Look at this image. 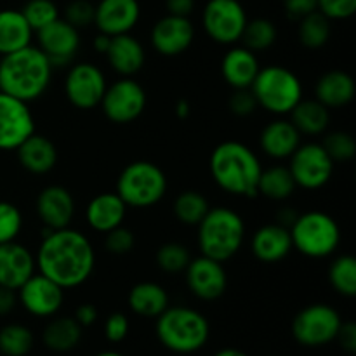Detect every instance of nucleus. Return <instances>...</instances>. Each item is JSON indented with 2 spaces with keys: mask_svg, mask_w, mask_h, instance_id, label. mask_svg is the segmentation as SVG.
Masks as SVG:
<instances>
[{
  "mask_svg": "<svg viewBox=\"0 0 356 356\" xmlns=\"http://www.w3.org/2000/svg\"><path fill=\"white\" fill-rule=\"evenodd\" d=\"M336 341H339L341 348L353 355L356 351V325L353 322H343L339 334H337Z\"/></svg>",
  "mask_w": 356,
  "mask_h": 356,
  "instance_id": "obj_49",
  "label": "nucleus"
},
{
  "mask_svg": "<svg viewBox=\"0 0 356 356\" xmlns=\"http://www.w3.org/2000/svg\"><path fill=\"white\" fill-rule=\"evenodd\" d=\"M110 40H111V37H108V35H104V33H99L96 38H94V49H96L99 54H104V52L108 51Z\"/></svg>",
  "mask_w": 356,
  "mask_h": 356,
  "instance_id": "obj_55",
  "label": "nucleus"
},
{
  "mask_svg": "<svg viewBox=\"0 0 356 356\" xmlns=\"http://www.w3.org/2000/svg\"><path fill=\"white\" fill-rule=\"evenodd\" d=\"M250 250H252V256L261 263H280L294 250L291 232L278 222L261 226L250 238Z\"/></svg>",
  "mask_w": 356,
  "mask_h": 356,
  "instance_id": "obj_22",
  "label": "nucleus"
},
{
  "mask_svg": "<svg viewBox=\"0 0 356 356\" xmlns=\"http://www.w3.org/2000/svg\"><path fill=\"white\" fill-rule=\"evenodd\" d=\"M195 40V26L190 17L167 14L152 28V45L159 54L176 58L191 47Z\"/></svg>",
  "mask_w": 356,
  "mask_h": 356,
  "instance_id": "obj_18",
  "label": "nucleus"
},
{
  "mask_svg": "<svg viewBox=\"0 0 356 356\" xmlns=\"http://www.w3.org/2000/svg\"><path fill=\"white\" fill-rule=\"evenodd\" d=\"M211 176L214 183L233 197H257L261 165L259 156L252 148L240 141H225L211 155Z\"/></svg>",
  "mask_w": 356,
  "mask_h": 356,
  "instance_id": "obj_3",
  "label": "nucleus"
},
{
  "mask_svg": "<svg viewBox=\"0 0 356 356\" xmlns=\"http://www.w3.org/2000/svg\"><path fill=\"white\" fill-rule=\"evenodd\" d=\"M129 308L143 318H156L169 308V294L155 282L136 284L129 292Z\"/></svg>",
  "mask_w": 356,
  "mask_h": 356,
  "instance_id": "obj_30",
  "label": "nucleus"
},
{
  "mask_svg": "<svg viewBox=\"0 0 356 356\" xmlns=\"http://www.w3.org/2000/svg\"><path fill=\"white\" fill-rule=\"evenodd\" d=\"M214 356H249V355L242 350H236V348H225V350H219Z\"/></svg>",
  "mask_w": 356,
  "mask_h": 356,
  "instance_id": "obj_56",
  "label": "nucleus"
},
{
  "mask_svg": "<svg viewBox=\"0 0 356 356\" xmlns=\"http://www.w3.org/2000/svg\"><path fill=\"white\" fill-rule=\"evenodd\" d=\"M301 145V132L291 120L277 118L261 131L259 146L264 155L273 160L291 159L292 153Z\"/></svg>",
  "mask_w": 356,
  "mask_h": 356,
  "instance_id": "obj_25",
  "label": "nucleus"
},
{
  "mask_svg": "<svg viewBox=\"0 0 356 356\" xmlns=\"http://www.w3.org/2000/svg\"><path fill=\"white\" fill-rule=\"evenodd\" d=\"M33 343V332L26 325L9 323L0 329V353L3 356H26Z\"/></svg>",
  "mask_w": 356,
  "mask_h": 356,
  "instance_id": "obj_37",
  "label": "nucleus"
},
{
  "mask_svg": "<svg viewBox=\"0 0 356 356\" xmlns=\"http://www.w3.org/2000/svg\"><path fill=\"white\" fill-rule=\"evenodd\" d=\"M156 266L170 275L183 273L191 261V254L186 245L179 242H167L156 250Z\"/></svg>",
  "mask_w": 356,
  "mask_h": 356,
  "instance_id": "obj_39",
  "label": "nucleus"
},
{
  "mask_svg": "<svg viewBox=\"0 0 356 356\" xmlns=\"http://www.w3.org/2000/svg\"><path fill=\"white\" fill-rule=\"evenodd\" d=\"M257 106L282 117L302 99V83L292 70L280 65L263 66L250 86Z\"/></svg>",
  "mask_w": 356,
  "mask_h": 356,
  "instance_id": "obj_6",
  "label": "nucleus"
},
{
  "mask_svg": "<svg viewBox=\"0 0 356 356\" xmlns=\"http://www.w3.org/2000/svg\"><path fill=\"white\" fill-rule=\"evenodd\" d=\"M249 21L238 0H209L202 13V24L211 40L221 45H233L242 38Z\"/></svg>",
  "mask_w": 356,
  "mask_h": 356,
  "instance_id": "obj_10",
  "label": "nucleus"
},
{
  "mask_svg": "<svg viewBox=\"0 0 356 356\" xmlns=\"http://www.w3.org/2000/svg\"><path fill=\"white\" fill-rule=\"evenodd\" d=\"M106 87L103 70L94 63H75L66 73L65 94L70 103L79 110H92L99 106Z\"/></svg>",
  "mask_w": 356,
  "mask_h": 356,
  "instance_id": "obj_13",
  "label": "nucleus"
},
{
  "mask_svg": "<svg viewBox=\"0 0 356 356\" xmlns=\"http://www.w3.org/2000/svg\"><path fill=\"white\" fill-rule=\"evenodd\" d=\"M356 86L353 76L343 70H330L323 73L315 87V99H318L323 106L344 108L355 99Z\"/></svg>",
  "mask_w": 356,
  "mask_h": 356,
  "instance_id": "obj_28",
  "label": "nucleus"
},
{
  "mask_svg": "<svg viewBox=\"0 0 356 356\" xmlns=\"http://www.w3.org/2000/svg\"><path fill=\"white\" fill-rule=\"evenodd\" d=\"M141 17L138 0H99L94 9V24L108 37L131 33Z\"/></svg>",
  "mask_w": 356,
  "mask_h": 356,
  "instance_id": "obj_20",
  "label": "nucleus"
},
{
  "mask_svg": "<svg viewBox=\"0 0 356 356\" xmlns=\"http://www.w3.org/2000/svg\"><path fill=\"white\" fill-rule=\"evenodd\" d=\"M54 66L38 47L28 45L0 58V92L31 103L44 96Z\"/></svg>",
  "mask_w": 356,
  "mask_h": 356,
  "instance_id": "obj_2",
  "label": "nucleus"
},
{
  "mask_svg": "<svg viewBox=\"0 0 356 356\" xmlns=\"http://www.w3.org/2000/svg\"><path fill=\"white\" fill-rule=\"evenodd\" d=\"M21 13L33 31L42 30L59 17V9L52 0H28Z\"/></svg>",
  "mask_w": 356,
  "mask_h": 356,
  "instance_id": "obj_40",
  "label": "nucleus"
},
{
  "mask_svg": "<svg viewBox=\"0 0 356 356\" xmlns=\"http://www.w3.org/2000/svg\"><path fill=\"white\" fill-rule=\"evenodd\" d=\"M73 318L80 323L82 327L92 325L97 320V308L90 302H86V305H80L79 308L75 309V316Z\"/></svg>",
  "mask_w": 356,
  "mask_h": 356,
  "instance_id": "obj_50",
  "label": "nucleus"
},
{
  "mask_svg": "<svg viewBox=\"0 0 356 356\" xmlns=\"http://www.w3.org/2000/svg\"><path fill=\"white\" fill-rule=\"evenodd\" d=\"M259 70L261 65L257 54L245 45L229 49L221 63L222 79L232 89H250Z\"/></svg>",
  "mask_w": 356,
  "mask_h": 356,
  "instance_id": "obj_24",
  "label": "nucleus"
},
{
  "mask_svg": "<svg viewBox=\"0 0 356 356\" xmlns=\"http://www.w3.org/2000/svg\"><path fill=\"white\" fill-rule=\"evenodd\" d=\"M156 337L160 344L177 355H193L207 344L211 337L209 320L188 306H169L156 316Z\"/></svg>",
  "mask_w": 356,
  "mask_h": 356,
  "instance_id": "obj_4",
  "label": "nucleus"
},
{
  "mask_svg": "<svg viewBox=\"0 0 356 356\" xmlns=\"http://www.w3.org/2000/svg\"><path fill=\"white\" fill-rule=\"evenodd\" d=\"M146 103L148 97L141 83L132 76H120L117 82L106 87L99 106L108 120L125 125L141 117Z\"/></svg>",
  "mask_w": 356,
  "mask_h": 356,
  "instance_id": "obj_11",
  "label": "nucleus"
},
{
  "mask_svg": "<svg viewBox=\"0 0 356 356\" xmlns=\"http://www.w3.org/2000/svg\"><path fill=\"white\" fill-rule=\"evenodd\" d=\"M35 211L44 228H68L75 216V200L68 188L61 184H51L38 193Z\"/></svg>",
  "mask_w": 356,
  "mask_h": 356,
  "instance_id": "obj_19",
  "label": "nucleus"
},
{
  "mask_svg": "<svg viewBox=\"0 0 356 356\" xmlns=\"http://www.w3.org/2000/svg\"><path fill=\"white\" fill-rule=\"evenodd\" d=\"M186 285L195 298L202 301H218L228 287V277L222 263L211 257H195L184 270Z\"/></svg>",
  "mask_w": 356,
  "mask_h": 356,
  "instance_id": "obj_17",
  "label": "nucleus"
},
{
  "mask_svg": "<svg viewBox=\"0 0 356 356\" xmlns=\"http://www.w3.org/2000/svg\"><path fill=\"white\" fill-rule=\"evenodd\" d=\"M332 28H330V19L323 16L320 10H313L308 16L299 19L298 37L305 47L320 49L329 42Z\"/></svg>",
  "mask_w": 356,
  "mask_h": 356,
  "instance_id": "obj_35",
  "label": "nucleus"
},
{
  "mask_svg": "<svg viewBox=\"0 0 356 356\" xmlns=\"http://www.w3.org/2000/svg\"><path fill=\"white\" fill-rule=\"evenodd\" d=\"M129 329H131L129 318L120 312L111 313L104 322V336L110 343H122L127 337Z\"/></svg>",
  "mask_w": 356,
  "mask_h": 356,
  "instance_id": "obj_47",
  "label": "nucleus"
},
{
  "mask_svg": "<svg viewBox=\"0 0 356 356\" xmlns=\"http://www.w3.org/2000/svg\"><path fill=\"white\" fill-rule=\"evenodd\" d=\"M284 7L289 16L301 19L313 10H318V0H284Z\"/></svg>",
  "mask_w": 356,
  "mask_h": 356,
  "instance_id": "obj_48",
  "label": "nucleus"
},
{
  "mask_svg": "<svg viewBox=\"0 0 356 356\" xmlns=\"http://www.w3.org/2000/svg\"><path fill=\"white\" fill-rule=\"evenodd\" d=\"M228 108L236 117H249L257 110V101L250 89H235V92L229 96Z\"/></svg>",
  "mask_w": 356,
  "mask_h": 356,
  "instance_id": "obj_46",
  "label": "nucleus"
},
{
  "mask_svg": "<svg viewBox=\"0 0 356 356\" xmlns=\"http://www.w3.org/2000/svg\"><path fill=\"white\" fill-rule=\"evenodd\" d=\"M83 327L73 316H58L45 325L42 341L45 348L56 353H68L82 341Z\"/></svg>",
  "mask_w": 356,
  "mask_h": 356,
  "instance_id": "obj_31",
  "label": "nucleus"
},
{
  "mask_svg": "<svg viewBox=\"0 0 356 356\" xmlns=\"http://www.w3.org/2000/svg\"><path fill=\"white\" fill-rule=\"evenodd\" d=\"M174 113H176V117L181 118V120H186V118L190 117V113H191L190 101H186V99L177 101L176 106H174Z\"/></svg>",
  "mask_w": 356,
  "mask_h": 356,
  "instance_id": "obj_54",
  "label": "nucleus"
},
{
  "mask_svg": "<svg viewBox=\"0 0 356 356\" xmlns=\"http://www.w3.org/2000/svg\"><path fill=\"white\" fill-rule=\"evenodd\" d=\"M17 301L30 315L51 318L65 302V289L42 273H33L17 289Z\"/></svg>",
  "mask_w": 356,
  "mask_h": 356,
  "instance_id": "obj_15",
  "label": "nucleus"
},
{
  "mask_svg": "<svg viewBox=\"0 0 356 356\" xmlns=\"http://www.w3.org/2000/svg\"><path fill=\"white\" fill-rule=\"evenodd\" d=\"M35 264L38 273L66 289L86 284L96 268V250L82 232L73 228H44Z\"/></svg>",
  "mask_w": 356,
  "mask_h": 356,
  "instance_id": "obj_1",
  "label": "nucleus"
},
{
  "mask_svg": "<svg viewBox=\"0 0 356 356\" xmlns=\"http://www.w3.org/2000/svg\"><path fill=\"white\" fill-rule=\"evenodd\" d=\"M16 305H17L16 291L0 287V316L9 315V313L16 308Z\"/></svg>",
  "mask_w": 356,
  "mask_h": 356,
  "instance_id": "obj_52",
  "label": "nucleus"
},
{
  "mask_svg": "<svg viewBox=\"0 0 356 356\" xmlns=\"http://www.w3.org/2000/svg\"><path fill=\"white\" fill-rule=\"evenodd\" d=\"M322 146L329 153L330 159L336 162H350L356 155V141L350 132L334 131L323 138Z\"/></svg>",
  "mask_w": 356,
  "mask_h": 356,
  "instance_id": "obj_41",
  "label": "nucleus"
},
{
  "mask_svg": "<svg viewBox=\"0 0 356 356\" xmlns=\"http://www.w3.org/2000/svg\"><path fill=\"white\" fill-rule=\"evenodd\" d=\"M209 209H211L209 200L197 190L181 191L172 205L176 219L186 226H197L205 218Z\"/></svg>",
  "mask_w": 356,
  "mask_h": 356,
  "instance_id": "obj_34",
  "label": "nucleus"
},
{
  "mask_svg": "<svg viewBox=\"0 0 356 356\" xmlns=\"http://www.w3.org/2000/svg\"><path fill=\"white\" fill-rule=\"evenodd\" d=\"M318 10L330 21H343L356 13V0H318Z\"/></svg>",
  "mask_w": 356,
  "mask_h": 356,
  "instance_id": "obj_45",
  "label": "nucleus"
},
{
  "mask_svg": "<svg viewBox=\"0 0 356 356\" xmlns=\"http://www.w3.org/2000/svg\"><path fill=\"white\" fill-rule=\"evenodd\" d=\"M195 9V0H167V10L172 16L190 17Z\"/></svg>",
  "mask_w": 356,
  "mask_h": 356,
  "instance_id": "obj_51",
  "label": "nucleus"
},
{
  "mask_svg": "<svg viewBox=\"0 0 356 356\" xmlns=\"http://www.w3.org/2000/svg\"><path fill=\"white\" fill-rule=\"evenodd\" d=\"M23 229V214L17 205L0 200V243L14 242Z\"/></svg>",
  "mask_w": 356,
  "mask_h": 356,
  "instance_id": "obj_42",
  "label": "nucleus"
},
{
  "mask_svg": "<svg viewBox=\"0 0 356 356\" xmlns=\"http://www.w3.org/2000/svg\"><path fill=\"white\" fill-rule=\"evenodd\" d=\"M35 132V118L28 103L0 92V149L16 152L17 146Z\"/></svg>",
  "mask_w": 356,
  "mask_h": 356,
  "instance_id": "obj_14",
  "label": "nucleus"
},
{
  "mask_svg": "<svg viewBox=\"0 0 356 356\" xmlns=\"http://www.w3.org/2000/svg\"><path fill=\"white\" fill-rule=\"evenodd\" d=\"M94 9L96 6H92L89 0H73L66 6L65 19L80 30L94 23Z\"/></svg>",
  "mask_w": 356,
  "mask_h": 356,
  "instance_id": "obj_44",
  "label": "nucleus"
},
{
  "mask_svg": "<svg viewBox=\"0 0 356 356\" xmlns=\"http://www.w3.org/2000/svg\"><path fill=\"white\" fill-rule=\"evenodd\" d=\"M96 356H125V355L117 353V351H103V353H97Z\"/></svg>",
  "mask_w": 356,
  "mask_h": 356,
  "instance_id": "obj_57",
  "label": "nucleus"
},
{
  "mask_svg": "<svg viewBox=\"0 0 356 356\" xmlns=\"http://www.w3.org/2000/svg\"><path fill=\"white\" fill-rule=\"evenodd\" d=\"M334 160L322 146V143H306L299 145L291 155V170L296 186L302 190H320L330 181L334 174Z\"/></svg>",
  "mask_w": 356,
  "mask_h": 356,
  "instance_id": "obj_12",
  "label": "nucleus"
},
{
  "mask_svg": "<svg viewBox=\"0 0 356 356\" xmlns=\"http://www.w3.org/2000/svg\"><path fill=\"white\" fill-rule=\"evenodd\" d=\"M127 209L117 193H101L87 204L86 221L94 232L108 233L124 225Z\"/></svg>",
  "mask_w": 356,
  "mask_h": 356,
  "instance_id": "obj_27",
  "label": "nucleus"
},
{
  "mask_svg": "<svg viewBox=\"0 0 356 356\" xmlns=\"http://www.w3.org/2000/svg\"><path fill=\"white\" fill-rule=\"evenodd\" d=\"M33 33L35 31L31 30L21 10H0V56L10 54V52L31 45Z\"/></svg>",
  "mask_w": 356,
  "mask_h": 356,
  "instance_id": "obj_29",
  "label": "nucleus"
},
{
  "mask_svg": "<svg viewBox=\"0 0 356 356\" xmlns=\"http://www.w3.org/2000/svg\"><path fill=\"white\" fill-rule=\"evenodd\" d=\"M167 176L156 163L138 160L122 169L115 193L127 207L149 209L167 193Z\"/></svg>",
  "mask_w": 356,
  "mask_h": 356,
  "instance_id": "obj_7",
  "label": "nucleus"
},
{
  "mask_svg": "<svg viewBox=\"0 0 356 356\" xmlns=\"http://www.w3.org/2000/svg\"><path fill=\"white\" fill-rule=\"evenodd\" d=\"M104 249L110 254H115V256H124V254H129L132 249H134L136 236L134 233L129 228H125L124 225L117 226L111 232L104 233Z\"/></svg>",
  "mask_w": 356,
  "mask_h": 356,
  "instance_id": "obj_43",
  "label": "nucleus"
},
{
  "mask_svg": "<svg viewBox=\"0 0 356 356\" xmlns=\"http://www.w3.org/2000/svg\"><path fill=\"white\" fill-rule=\"evenodd\" d=\"M296 218H298V214H296L292 209H282V211L278 212V225L285 226V228H291L292 222L296 221Z\"/></svg>",
  "mask_w": 356,
  "mask_h": 356,
  "instance_id": "obj_53",
  "label": "nucleus"
},
{
  "mask_svg": "<svg viewBox=\"0 0 356 356\" xmlns=\"http://www.w3.org/2000/svg\"><path fill=\"white\" fill-rule=\"evenodd\" d=\"M277 38L278 30L273 21L266 19V17H256L252 21H247L240 40L252 52H259L270 49L277 42Z\"/></svg>",
  "mask_w": 356,
  "mask_h": 356,
  "instance_id": "obj_38",
  "label": "nucleus"
},
{
  "mask_svg": "<svg viewBox=\"0 0 356 356\" xmlns=\"http://www.w3.org/2000/svg\"><path fill=\"white\" fill-rule=\"evenodd\" d=\"M16 153L21 167L30 174H37V176L51 172L56 163H58V148H56V145L51 139L37 134V132H33L30 138L24 139L16 148Z\"/></svg>",
  "mask_w": 356,
  "mask_h": 356,
  "instance_id": "obj_26",
  "label": "nucleus"
},
{
  "mask_svg": "<svg viewBox=\"0 0 356 356\" xmlns=\"http://www.w3.org/2000/svg\"><path fill=\"white\" fill-rule=\"evenodd\" d=\"M296 181L292 177L291 170L285 165H273L263 169L257 184V195L270 198V200L282 202L287 200L294 195Z\"/></svg>",
  "mask_w": 356,
  "mask_h": 356,
  "instance_id": "obj_33",
  "label": "nucleus"
},
{
  "mask_svg": "<svg viewBox=\"0 0 356 356\" xmlns=\"http://www.w3.org/2000/svg\"><path fill=\"white\" fill-rule=\"evenodd\" d=\"M111 70L120 76H134L145 66L146 52L141 42L131 33L111 37L108 51L104 52Z\"/></svg>",
  "mask_w": 356,
  "mask_h": 356,
  "instance_id": "obj_23",
  "label": "nucleus"
},
{
  "mask_svg": "<svg viewBox=\"0 0 356 356\" xmlns=\"http://www.w3.org/2000/svg\"><path fill=\"white\" fill-rule=\"evenodd\" d=\"M289 232L292 247L312 259L332 256L341 243L339 225L332 216L322 211H309L298 216Z\"/></svg>",
  "mask_w": 356,
  "mask_h": 356,
  "instance_id": "obj_8",
  "label": "nucleus"
},
{
  "mask_svg": "<svg viewBox=\"0 0 356 356\" xmlns=\"http://www.w3.org/2000/svg\"><path fill=\"white\" fill-rule=\"evenodd\" d=\"M291 122L301 134H325L330 125V110L318 99H301L291 111Z\"/></svg>",
  "mask_w": 356,
  "mask_h": 356,
  "instance_id": "obj_32",
  "label": "nucleus"
},
{
  "mask_svg": "<svg viewBox=\"0 0 356 356\" xmlns=\"http://www.w3.org/2000/svg\"><path fill=\"white\" fill-rule=\"evenodd\" d=\"M35 257L24 245L14 242L0 243V287L16 291L35 273Z\"/></svg>",
  "mask_w": 356,
  "mask_h": 356,
  "instance_id": "obj_21",
  "label": "nucleus"
},
{
  "mask_svg": "<svg viewBox=\"0 0 356 356\" xmlns=\"http://www.w3.org/2000/svg\"><path fill=\"white\" fill-rule=\"evenodd\" d=\"M37 38L38 49L47 56L54 68L70 65L80 49V31L61 17L38 30Z\"/></svg>",
  "mask_w": 356,
  "mask_h": 356,
  "instance_id": "obj_16",
  "label": "nucleus"
},
{
  "mask_svg": "<svg viewBox=\"0 0 356 356\" xmlns=\"http://www.w3.org/2000/svg\"><path fill=\"white\" fill-rule=\"evenodd\" d=\"M343 318L329 305H309L292 320V336L296 343L306 348H320L334 343L339 334Z\"/></svg>",
  "mask_w": 356,
  "mask_h": 356,
  "instance_id": "obj_9",
  "label": "nucleus"
},
{
  "mask_svg": "<svg viewBox=\"0 0 356 356\" xmlns=\"http://www.w3.org/2000/svg\"><path fill=\"white\" fill-rule=\"evenodd\" d=\"M329 282L337 294L355 298L356 294V259L351 254L336 257L329 268Z\"/></svg>",
  "mask_w": 356,
  "mask_h": 356,
  "instance_id": "obj_36",
  "label": "nucleus"
},
{
  "mask_svg": "<svg viewBox=\"0 0 356 356\" xmlns=\"http://www.w3.org/2000/svg\"><path fill=\"white\" fill-rule=\"evenodd\" d=\"M197 228V242L202 256L219 263L235 257L245 240V222L242 216L228 207L209 209Z\"/></svg>",
  "mask_w": 356,
  "mask_h": 356,
  "instance_id": "obj_5",
  "label": "nucleus"
}]
</instances>
